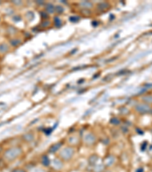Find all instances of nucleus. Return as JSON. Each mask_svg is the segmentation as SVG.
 I'll list each match as a JSON object with an SVG mask.
<instances>
[{
	"mask_svg": "<svg viewBox=\"0 0 152 172\" xmlns=\"http://www.w3.org/2000/svg\"><path fill=\"white\" fill-rule=\"evenodd\" d=\"M21 151L19 148H12V149H10L8 150V152L6 153V156L8 158H16L17 156L20 154Z\"/></svg>",
	"mask_w": 152,
	"mask_h": 172,
	"instance_id": "f257e3e1",
	"label": "nucleus"
},
{
	"mask_svg": "<svg viewBox=\"0 0 152 172\" xmlns=\"http://www.w3.org/2000/svg\"><path fill=\"white\" fill-rule=\"evenodd\" d=\"M62 157L65 159H68L72 157V155L73 154V151L71 148H66L62 152Z\"/></svg>",
	"mask_w": 152,
	"mask_h": 172,
	"instance_id": "f03ea898",
	"label": "nucleus"
},
{
	"mask_svg": "<svg viewBox=\"0 0 152 172\" xmlns=\"http://www.w3.org/2000/svg\"><path fill=\"white\" fill-rule=\"evenodd\" d=\"M137 110L138 111V112H148L149 111V109H150V108L147 106V105H142V104H141V105H138V106H137Z\"/></svg>",
	"mask_w": 152,
	"mask_h": 172,
	"instance_id": "7ed1b4c3",
	"label": "nucleus"
},
{
	"mask_svg": "<svg viewBox=\"0 0 152 172\" xmlns=\"http://www.w3.org/2000/svg\"><path fill=\"white\" fill-rule=\"evenodd\" d=\"M60 144H57V145H56L55 146H53V148H51V151H53V152H54V151H56V150H57L59 148V147L60 146Z\"/></svg>",
	"mask_w": 152,
	"mask_h": 172,
	"instance_id": "20e7f679",
	"label": "nucleus"
},
{
	"mask_svg": "<svg viewBox=\"0 0 152 172\" xmlns=\"http://www.w3.org/2000/svg\"><path fill=\"white\" fill-rule=\"evenodd\" d=\"M144 100L148 102V103H152V97H148V96H146L144 98Z\"/></svg>",
	"mask_w": 152,
	"mask_h": 172,
	"instance_id": "39448f33",
	"label": "nucleus"
},
{
	"mask_svg": "<svg viewBox=\"0 0 152 172\" xmlns=\"http://www.w3.org/2000/svg\"><path fill=\"white\" fill-rule=\"evenodd\" d=\"M137 172H143V169H139Z\"/></svg>",
	"mask_w": 152,
	"mask_h": 172,
	"instance_id": "423d86ee",
	"label": "nucleus"
}]
</instances>
